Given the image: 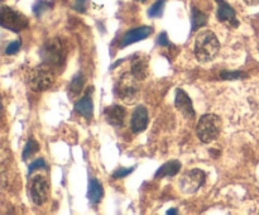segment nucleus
I'll use <instances>...</instances> for the list:
<instances>
[{
    "label": "nucleus",
    "mask_w": 259,
    "mask_h": 215,
    "mask_svg": "<svg viewBox=\"0 0 259 215\" xmlns=\"http://www.w3.org/2000/svg\"><path fill=\"white\" fill-rule=\"evenodd\" d=\"M50 7H51V3L45 2V0H40V2H38L37 4H34V7H33V12H34V14L37 15V17H39L45 10L50 9Z\"/></svg>",
    "instance_id": "25"
},
{
    "label": "nucleus",
    "mask_w": 259,
    "mask_h": 215,
    "mask_svg": "<svg viewBox=\"0 0 259 215\" xmlns=\"http://www.w3.org/2000/svg\"><path fill=\"white\" fill-rule=\"evenodd\" d=\"M166 214H168V215H171V214L176 215V214H179V211H177V209H176V207H174V209H169V210H167V212H166Z\"/></svg>",
    "instance_id": "30"
},
{
    "label": "nucleus",
    "mask_w": 259,
    "mask_h": 215,
    "mask_svg": "<svg viewBox=\"0 0 259 215\" xmlns=\"http://www.w3.org/2000/svg\"><path fill=\"white\" fill-rule=\"evenodd\" d=\"M136 169V166L133 167H128V168H124V167H120V168L116 169L115 172L113 174V179L115 180H119V179H124V177L129 176V175L132 174V172Z\"/></svg>",
    "instance_id": "24"
},
{
    "label": "nucleus",
    "mask_w": 259,
    "mask_h": 215,
    "mask_svg": "<svg viewBox=\"0 0 259 215\" xmlns=\"http://www.w3.org/2000/svg\"><path fill=\"white\" fill-rule=\"evenodd\" d=\"M223 128V121L215 114H205L199 119L196 125V134L202 143H211L219 137Z\"/></svg>",
    "instance_id": "2"
},
{
    "label": "nucleus",
    "mask_w": 259,
    "mask_h": 215,
    "mask_svg": "<svg viewBox=\"0 0 259 215\" xmlns=\"http://www.w3.org/2000/svg\"><path fill=\"white\" fill-rule=\"evenodd\" d=\"M175 106L177 110L182 114L186 119H194L195 118V110L194 105H192V100L190 96L187 95L186 91L177 89L176 96H175Z\"/></svg>",
    "instance_id": "9"
},
{
    "label": "nucleus",
    "mask_w": 259,
    "mask_h": 215,
    "mask_svg": "<svg viewBox=\"0 0 259 215\" xmlns=\"http://www.w3.org/2000/svg\"><path fill=\"white\" fill-rule=\"evenodd\" d=\"M166 4V0H157L153 5L148 9V17L159 18L163 14V8Z\"/></svg>",
    "instance_id": "21"
},
{
    "label": "nucleus",
    "mask_w": 259,
    "mask_h": 215,
    "mask_svg": "<svg viewBox=\"0 0 259 215\" xmlns=\"http://www.w3.org/2000/svg\"><path fill=\"white\" fill-rule=\"evenodd\" d=\"M207 23V15L205 13L200 12L196 8H192V17H191V32H196L199 28L204 27Z\"/></svg>",
    "instance_id": "19"
},
{
    "label": "nucleus",
    "mask_w": 259,
    "mask_h": 215,
    "mask_svg": "<svg viewBox=\"0 0 259 215\" xmlns=\"http://www.w3.org/2000/svg\"><path fill=\"white\" fill-rule=\"evenodd\" d=\"M46 167H47V164H46L45 159L38 158L29 164V167H28V174L30 175L32 172L37 171V169H39V168H46Z\"/></svg>",
    "instance_id": "26"
},
{
    "label": "nucleus",
    "mask_w": 259,
    "mask_h": 215,
    "mask_svg": "<svg viewBox=\"0 0 259 215\" xmlns=\"http://www.w3.org/2000/svg\"><path fill=\"white\" fill-rule=\"evenodd\" d=\"M245 75L243 71H223L220 73V77L223 80H239V78H243Z\"/></svg>",
    "instance_id": "22"
},
{
    "label": "nucleus",
    "mask_w": 259,
    "mask_h": 215,
    "mask_svg": "<svg viewBox=\"0 0 259 215\" xmlns=\"http://www.w3.org/2000/svg\"><path fill=\"white\" fill-rule=\"evenodd\" d=\"M142 2H146V0H142Z\"/></svg>",
    "instance_id": "31"
},
{
    "label": "nucleus",
    "mask_w": 259,
    "mask_h": 215,
    "mask_svg": "<svg viewBox=\"0 0 259 215\" xmlns=\"http://www.w3.org/2000/svg\"><path fill=\"white\" fill-rule=\"evenodd\" d=\"M131 72L133 73L139 81L144 80V78L147 77V75H148V63H147V61L144 60L142 56L141 57H137L136 56V57L133 58V62H132L131 66Z\"/></svg>",
    "instance_id": "17"
},
{
    "label": "nucleus",
    "mask_w": 259,
    "mask_h": 215,
    "mask_svg": "<svg viewBox=\"0 0 259 215\" xmlns=\"http://www.w3.org/2000/svg\"><path fill=\"white\" fill-rule=\"evenodd\" d=\"M30 199L34 202L35 205L40 206V205L46 204L50 199L51 194V187L48 184L47 179L43 176H35L33 177L30 181Z\"/></svg>",
    "instance_id": "8"
},
{
    "label": "nucleus",
    "mask_w": 259,
    "mask_h": 215,
    "mask_svg": "<svg viewBox=\"0 0 259 215\" xmlns=\"http://www.w3.org/2000/svg\"><path fill=\"white\" fill-rule=\"evenodd\" d=\"M55 80L56 77L53 68L43 63L42 66H38L30 71L29 76H28V86L30 90L35 91V93H42V91L52 88Z\"/></svg>",
    "instance_id": "5"
},
{
    "label": "nucleus",
    "mask_w": 259,
    "mask_h": 215,
    "mask_svg": "<svg viewBox=\"0 0 259 215\" xmlns=\"http://www.w3.org/2000/svg\"><path fill=\"white\" fill-rule=\"evenodd\" d=\"M153 33V28L149 27V25H143V27H138L136 29H132L129 32H126L123 35L120 40V48H125L126 46L133 45V43L139 42V40H143L146 38H148L149 35Z\"/></svg>",
    "instance_id": "11"
},
{
    "label": "nucleus",
    "mask_w": 259,
    "mask_h": 215,
    "mask_svg": "<svg viewBox=\"0 0 259 215\" xmlns=\"http://www.w3.org/2000/svg\"><path fill=\"white\" fill-rule=\"evenodd\" d=\"M68 3L70 7L78 13H83L88 8V0H68Z\"/></svg>",
    "instance_id": "23"
},
{
    "label": "nucleus",
    "mask_w": 259,
    "mask_h": 215,
    "mask_svg": "<svg viewBox=\"0 0 259 215\" xmlns=\"http://www.w3.org/2000/svg\"><path fill=\"white\" fill-rule=\"evenodd\" d=\"M104 116H105V120L110 125L115 126V128H121L124 124V120H125L126 111L121 105L108 106L104 110Z\"/></svg>",
    "instance_id": "14"
},
{
    "label": "nucleus",
    "mask_w": 259,
    "mask_h": 215,
    "mask_svg": "<svg viewBox=\"0 0 259 215\" xmlns=\"http://www.w3.org/2000/svg\"><path fill=\"white\" fill-rule=\"evenodd\" d=\"M148 110L144 105H138L134 109L131 118V129L133 133H142L148 126Z\"/></svg>",
    "instance_id": "10"
},
{
    "label": "nucleus",
    "mask_w": 259,
    "mask_h": 215,
    "mask_svg": "<svg viewBox=\"0 0 259 215\" xmlns=\"http://www.w3.org/2000/svg\"><path fill=\"white\" fill-rule=\"evenodd\" d=\"M205 180H206V174L202 169L192 168L185 172L182 179L180 180V189L184 194H195L205 184Z\"/></svg>",
    "instance_id": "7"
},
{
    "label": "nucleus",
    "mask_w": 259,
    "mask_h": 215,
    "mask_svg": "<svg viewBox=\"0 0 259 215\" xmlns=\"http://www.w3.org/2000/svg\"><path fill=\"white\" fill-rule=\"evenodd\" d=\"M38 151H39V144H38V142L35 141V139L29 138L27 143H25L24 149H23V154H22L23 161H27L28 158H32Z\"/></svg>",
    "instance_id": "20"
},
{
    "label": "nucleus",
    "mask_w": 259,
    "mask_h": 215,
    "mask_svg": "<svg viewBox=\"0 0 259 215\" xmlns=\"http://www.w3.org/2000/svg\"><path fill=\"white\" fill-rule=\"evenodd\" d=\"M93 91H94L93 86H90V88L85 91L82 98H81L80 100L76 101L75 106H73L76 113L80 114V115H82L83 118L86 119H91L94 114V103H93V98H91Z\"/></svg>",
    "instance_id": "13"
},
{
    "label": "nucleus",
    "mask_w": 259,
    "mask_h": 215,
    "mask_svg": "<svg viewBox=\"0 0 259 215\" xmlns=\"http://www.w3.org/2000/svg\"><path fill=\"white\" fill-rule=\"evenodd\" d=\"M0 24L5 29L18 33L20 30L25 29L29 22H28V18L24 14L4 5L2 8V13H0Z\"/></svg>",
    "instance_id": "6"
},
{
    "label": "nucleus",
    "mask_w": 259,
    "mask_h": 215,
    "mask_svg": "<svg viewBox=\"0 0 259 215\" xmlns=\"http://www.w3.org/2000/svg\"><path fill=\"white\" fill-rule=\"evenodd\" d=\"M103 196H104L103 185H101L96 179H90V181H89V187H88V199L89 201L91 202V205L96 206V205L101 201Z\"/></svg>",
    "instance_id": "16"
},
{
    "label": "nucleus",
    "mask_w": 259,
    "mask_h": 215,
    "mask_svg": "<svg viewBox=\"0 0 259 215\" xmlns=\"http://www.w3.org/2000/svg\"><path fill=\"white\" fill-rule=\"evenodd\" d=\"M244 2L247 3L248 5H252V7H254V5L259 4V0H244Z\"/></svg>",
    "instance_id": "29"
},
{
    "label": "nucleus",
    "mask_w": 259,
    "mask_h": 215,
    "mask_svg": "<svg viewBox=\"0 0 259 215\" xmlns=\"http://www.w3.org/2000/svg\"><path fill=\"white\" fill-rule=\"evenodd\" d=\"M181 162L177 161V159H172V161L166 162L164 164H162L157 172L154 174V179H164V177H172L176 176L180 171H181Z\"/></svg>",
    "instance_id": "15"
},
{
    "label": "nucleus",
    "mask_w": 259,
    "mask_h": 215,
    "mask_svg": "<svg viewBox=\"0 0 259 215\" xmlns=\"http://www.w3.org/2000/svg\"><path fill=\"white\" fill-rule=\"evenodd\" d=\"M138 78L129 71L123 73L118 82L115 83L114 93L116 98L123 100L126 104H134L139 99V85Z\"/></svg>",
    "instance_id": "3"
},
{
    "label": "nucleus",
    "mask_w": 259,
    "mask_h": 215,
    "mask_svg": "<svg viewBox=\"0 0 259 215\" xmlns=\"http://www.w3.org/2000/svg\"><path fill=\"white\" fill-rule=\"evenodd\" d=\"M40 57L45 65L50 67H58L62 66L66 58V48L60 38L48 39L40 48Z\"/></svg>",
    "instance_id": "4"
},
{
    "label": "nucleus",
    "mask_w": 259,
    "mask_h": 215,
    "mask_svg": "<svg viewBox=\"0 0 259 215\" xmlns=\"http://www.w3.org/2000/svg\"><path fill=\"white\" fill-rule=\"evenodd\" d=\"M218 3V12L217 17L219 19V22L227 23L230 27L237 28L239 25V22L237 19V13L235 10L228 4L225 0H217Z\"/></svg>",
    "instance_id": "12"
},
{
    "label": "nucleus",
    "mask_w": 259,
    "mask_h": 215,
    "mask_svg": "<svg viewBox=\"0 0 259 215\" xmlns=\"http://www.w3.org/2000/svg\"><path fill=\"white\" fill-rule=\"evenodd\" d=\"M156 45L159 46V47H171V42H169L168 37H167V33L166 32H162L161 34L158 35L156 40Z\"/></svg>",
    "instance_id": "28"
},
{
    "label": "nucleus",
    "mask_w": 259,
    "mask_h": 215,
    "mask_svg": "<svg viewBox=\"0 0 259 215\" xmlns=\"http://www.w3.org/2000/svg\"><path fill=\"white\" fill-rule=\"evenodd\" d=\"M83 85H85V76H83L82 72L76 73L75 76L71 80L70 85H68V93L72 96L80 95L81 90H82Z\"/></svg>",
    "instance_id": "18"
},
{
    "label": "nucleus",
    "mask_w": 259,
    "mask_h": 215,
    "mask_svg": "<svg viewBox=\"0 0 259 215\" xmlns=\"http://www.w3.org/2000/svg\"><path fill=\"white\" fill-rule=\"evenodd\" d=\"M220 50V43L217 34L211 30H202L196 35L194 53L197 61L205 63L214 60Z\"/></svg>",
    "instance_id": "1"
},
{
    "label": "nucleus",
    "mask_w": 259,
    "mask_h": 215,
    "mask_svg": "<svg viewBox=\"0 0 259 215\" xmlns=\"http://www.w3.org/2000/svg\"><path fill=\"white\" fill-rule=\"evenodd\" d=\"M20 47H22V42H20V40H14V42L9 43V45L7 46V48H5V55H15V53H18V51L20 50Z\"/></svg>",
    "instance_id": "27"
}]
</instances>
